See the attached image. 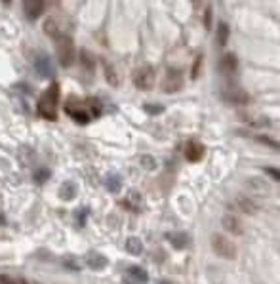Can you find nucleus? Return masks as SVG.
I'll use <instances>...</instances> for the list:
<instances>
[{"instance_id":"obj_12","label":"nucleus","mask_w":280,"mask_h":284,"mask_svg":"<svg viewBox=\"0 0 280 284\" xmlns=\"http://www.w3.org/2000/svg\"><path fill=\"white\" fill-rule=\"evenodd\" d=\"M219 69L225 73V75H233V73H237L238 69V58L235 53H225L219 61Z\"/></svg>"},{"instance_id":"obj_4","label":"nucleus","mask_w":280,"mask_h":284,"mask_svg":"<svg viewBox=\"0 0 280 284\" xmlns=\"http://www.w3.org/2000/svg\"><path fill=\"white\" fill-rule=\"evenodd\" d=\"M212 250L223 259L237 258V244L231 241V239H227V237L219 235V233L212 235Z\"/></svg>"},{"instance_id":"obj_23","label":"nucleus","mask_w":280,"mask_h":284,"mask_svg":"<svg viewBox=\"0 0 280 284\" xmlns=\"http://www.w3.org/2000/svg\"><path fill=\"white\" fill-rule=\"evenodd\" d=\"M44 33L50 36V38H55V36H60L61 35V31H60V27H58V21L53 18H48L46 21H44Z\"/></svg>"},{"instance_id":"obj_6","label":"nucleus","mask_w":280,"mask_h":284,"mask_svg":"<svg viewBox=\"0 0 280 284\" xmlns=\"http://www.w3.org/2000/svg\"><path fill=\"white\" fill-rule=\"evenodd\" d=\"M221 97H223L227 103H233V105H248L250 103V95H248V92L238 86H229L227 90H223Z\"/></svg>"},{"instance_id":"obj_39","label":"nucleus","mask_w":280,"mask_h":284,"mask_svg":"<svg viewBox=\"0 0 280 284\" xmlns=\"http://www.w3.org/2000/svg\"><path fill=\"white\" fill-rule=\"evenodd\" d=\"M122 284H130V282H128V280H124V282H122Z\"/></svg>"},{"instance_id":"obj_3","label":"nucleus","mask_w":280,"mask_h":284,"mask_svg":"<svg viewBox=\"0 0 280 284\" xmlns=\"http://www.w3.org/2000/svg\"><path fill=\"white\" fill-rule=\"evenodd\" d=\"M134 86L141 92H149L154 88V80H156V73H154L153 65H141L134 71Z\"/></svg>"},{"instance_id":"obj_15","label":"nucleus","mask_w":280,"mask_h":284,"mask_svg":"<svg viewBox=\"0 0 280 284\" xmlns=\"http://www.w3.org/2000/svg\"><path fill=\"white\" fill-rule=\"evenodd\" d=\"M23 10H25V16L29 21H34L42 16L44 12V2H25L23 4Z\"/></svg>"},{"instance_id":"obj_35","label":"nucleus","mask_w":280,"mask_h":284,"mask_svg":"<svg viewBox=\"0 0 280 284\" xmlns=\"http://www.w3.org/2000/svg\"><path fill=\"white\" fill-rule=\"evenodd\" d=\"M63 265L67 269H73V271H78V263L75 261V258H65L63 259Z\"/></svg>"},{"instance_id":"obj_14","label":"nucleus","mask_w":280,"mask_h":284,"mask_svg":"<svg viewBox=\"0 0 280 284\" xmlns=\"http://www.w3.org/2000/svg\"><path fill=\"white\" fill-rule=\"evenodd\" d=\"M58 195H60V198L61 200H65V202L73 200V198L78 195L77 183H75V181H65V183L60 187V191H58Z\"/></svg>"},{"instance_id":"obj_25","label":"nucleus","mask_w":280,"mask_h":284,"mask_svg":"<svg viewBox=\"0 0 280 284\" xmlns=\"http://www.w3.org/2000/svg\"><path fill=\"white\" fill-rule=\"evenodd\" d=\"M244 121H246L250 126H254V128H269V126H271V121H267L263 117H259V119H244Z\"/></svg>"},{"instance_id":"obj_18","label":"nucleus","mask_w":280,"mask_h":284,"mask_svg":"<svg viewBox=\"0 0 280 284\" xmlns=\"http://www.w3.org/2000/svg\"><path fill=\"white\" fill-rule=\"evenodd\" d=\"M101 65H103V71H105V78H107V82H109L110 86H119L120 80H119V75H117L115 67H113L107 60H101Z\"/></svg>"},{"instance_id":"obj_5","label":"nucleus","mask_w":280,"mask_h":284,"mask_svg":"<svg viewBox=\"0 0 280 284\" xmlns=\"http://www.w3.org/2000/svg\"><path fill=\"white\" fill-rule=\"evenodd\" d=\"M162 88H164L166 94H176V92H179L183 88V73L179 69H168Z\"/></svg>"},{"instance_id":"obj_13","label":"nucleus","mask_w":280,"mask_h":284,"mask_svg":"<svg viewBox=\"0 0 280 284\" xmlns=\"http://www.w3.org/2000/svg\"><path fill=\"white\" fill-rule=\"evenodd\" d=\"M237 206L244 212V214H255L257 210H259V204L255 202V200H252V197H246V195H240V197H237Z\"/></svg>"},{"instance_id":"obj_30","label":"nucleus","mask_w":280,"mask_h":284,"mask_svg":"<svg viewBox=\"0 0 280 284\" xmlns=\"http://www.w3.org/2000/svg\"><path fill=\"white\" fill-rule=\"evenodd\" d=\"M257 141L259 143H263V145H269L271 149H278V141L276 139H272V138H269V136H257Z\"/></svg>"},{"instance_id":"obj_38","label":"nucleus","mask_w":280,"mask_h":284,"mask_svg":"<svg viewBox=\"0 0 280 284\" xmlns=\"http://www.w3.org/2000/svg\"><path fill=\"white\" fill-rule=\"evenodd\" d=\"M21 284H29V282H27V280H21Z\"/></svg>"},{"instance_id":"obj_1","label":"nucleus","mask_w":280,"mask_h":284,"mask_svg":"<svg viewBox=\"0 0 280 284\" xmlns=\"http://www.w3.org/2000/svg\"><path fill=\"white\" fill-rule=\"evenodd\" d=\"M58 103H60V84L51 82L50 86L46 88V92L40 95L36 111L46 121H58V112H55Z\"/></svg>"},{"instance_id":"obj_27","label":"nucleus","mask_w":280,"mask_h":284,"mask_svg":"<svg viewBox=\"0 0 280 284\" xmlns=\"http://www.w3.org/2000/svg\"><path fill=\"white\" fill-rule=\"evenodd\" d=\"M86 217H88V210H86V208H78L77 212H75V219H77L78 227H84Z\"/></svg>"},{"instance_id":"obj_16","label":"nucleus","mask_w":280,"mask_h":284,"mask_svg":"<svg viewBox=\"0 0 280 284\" xmlns=\"http://www.w3.org/2000/svg\"><path fill=\"white\" fill-rule=\"evenodd\" d=\"M65 112H67L69 117H71L73 121L77 122V124H88V122L92 121V117H90V112L84 111V109H75V107H71V105H67V107H65Z\"/></svg>"},{"instance_id":"obj_11","label":"nucleus","mask_w":280,"mask_h":284,"mask_svg":"<svg viewBox=\"0 0 280 284\" xmlns=\"http://www.w3.org/2000/svg\"><path fill=\"white\" fill-rule=\"evenodd\" d=\"M166 241H170V244L176 250H185L187 246H189V235L181 231L166 233Z\"/></svg>"},{"instance_id":"obj_19","label":"nucleus","mask_w":280,"mask_h":284,"mask_svg":"<svg viewBox=\"0 0 280 284\" xmlns=\"http://www.w3.org/2000/svg\"><path fill=\"white\" fill-rule=\"evenodd\" d=\"M126 252L130 254V256H141V252H143V242L139 241L137 237H128Z\"/></svg>"},{"instance_id":"obj_20","label":"nucleus","mask_w":280,"mask_h":284,"mask_svg":"<svg viewBox=\"0 0 280 284\" xmlns=\"http://www.w3.org/2000/svg\"><path fill=\"white\" fill-rule=\"evenodd\" d=\"M105 187H107L109 193L117 195L122 189V178H120L119 174H110V176H107V180H105Z\"/></svg>"},{"instance_id":"obj_7","label":"nucleus","mask_w":280,"mask_h":284,"mask_svg":"<svg viewBox=\"0 0 280 284\" xmlns=\"http://www.w3.org/2000/svg\"><path fill=\"white\" fill-rule=\"evenodd\" d=\"M34 69H36V73L42 78H53V75H55L53 63H51L50 55H46V53L36 55V60H34Z\"/></svg>"},{"instance_id":"obj_37","label":"nucleus","mask_w":280,"mask_h":284,"mask_svg":"<svg viewBox=\"0 0 280 284\" xmlns=\"http://www.w3.org/2000/svg\"><path fill=\"white\" fill-rule=\"evenodd\" d=\"M160 284H172V282H168V280H162V282Z\"/></svg>"},{"instance_id":"obj_21","label":"nucleus","mask_w":280,"mask_h":284,"mask_svg":"<svg viewBox=\"0 0 280 284\" xmlns=\"http://www.w3.org/2000/svg\"><path fill=\"white\" fill-rule=\"evenodd\" d=\"M128 275L132 276L136 282L139 284H145L147 280H149V275H147V271H145L143 267H139V265H132L130 269H128Z\"/></svg>"},{"instance_id":"obj_34","label":"nucleus","mask_w":280,"mask_h":284,"mask_svg":"<svg viewBox=\"0 0 280 284\" xmlns=\"http://www.w3.org/2000/svg\"><path fill=\"white\" fill-rule=\"evenodd\" d=\"M265 174H267V176H269L272 181H280V172L276 170V168H271V166H267V168H265Z\"/></svg>"},{"instance_id":"obj_9","label":"nucleus","mask_w":280,"mask_h":284,"mask_svg":"<svg viewBox=\"0 0 280 284\" xmlns=\"http://www.w3.org/2000/svg\"><path fill=\"white\" fill-rule=\"evenodd\" d=\"M204 153H206V147H204L202 143H198V141H189V143H187L185 158L189 162H198V160H202Z\"/></svg>"},{"instance_id":"obj_33","label":"nucleus","mask_w":280,"mask_h":284,"mask_svg":"<svg viewBox=\"0 0 280 284\" xmlns=\"http://www.w3.org/2000/svg\"><path fill=\"white\" fill-rule=\"evenodd\" d=\"M204 27L212 29V6H206V14H204Z\"/></svg>"},{"instance_id":"obj_10","label":"nucleus","mask_w":280,"mask_h":284,"mask_svg":"<svg viewBox=\"0 0 280 284\" xmlns=\"http://www.w3.org/2000/svg\"><path fill=\"white\" fill-rule=\"evenodd\" d=\"M86 265L90 267L92 271H101V269L109 265V259L99 252H88L86 254Z\"/></svg>"},{"instance_id":"obj_22","label":"nucleus","mask_w":280,"mask_h":284,"mask_svg":"<svg viewBox=\"0 0 280 284\" xmlns=\"http://www.w3.org/2000/svg\"><path fill=\"white\" fill-rule=\"evenodd\" d=\"M80 63H82V69L88 71V73H95V58H93L90 52H86V50H82L80 52Z\"/></svg>"},{"instance_id":"obj_2","label":"nucleus","mask_w":280,"mask_h":284,"mask_svg":"<svg viewBox=\"0 0 280 284\" xmlns=\"http://www.w3.org/2000/svg\"><path fill=\"white\" fill-rule=\"evenodd\" d=\"M55 40V53H58V60H60L61 67H71L75 61H77V48H75V42L73 38L65 33H61L60 36L53 38Z\"/></svg>"},{"instance_id":"obj_17","label":"nucleus","mask_w":280,"mask_h":284,"mask_svg":"<svg viewBox=\"0 0 280 284\" xmlns=\"http://www.w3.org/2000/svg\"><path fill=\"white\" fill-rule=\"evenodd\" d=\"M244 185H246V187L252 191V193H259V195L269 193V185H267V183H263L261 180H257V178H250V180H246V181H244Z\"/></svg>"},{"instance_id":"obj_32","label":"nucleus","mask_w":280,"mask_h":284,"mask_svg":"<svg viewBox=\"0 0 280 284\" xmlns=\"http://www.w3.org/2000/svg\"><path fill=\"white\" fill-rule=\"evenodd\" d=\"M200 65H202V55H196L195 65L191 69V78H198V73H200Z\"/></svg>"},{"instance_id":"obj_31","label":"nucleus","mask_w":280,"mask_h":284,"mask_svg":"<svg viewBox=\"0 0 280 284\" xmlns=\"http://www.w3.org/2000/svg\"><path fill=\"white\" fill-rule=\"evenodd\" d=\"M143 111L149 112V115H160L164 111V107L162 105H153V103H145L143 105Z\"/></svg>"},{"instance_id":"obj_24","label":"nucleus","mask_w":280,"mask_h":284,"mask_svg":"<svg viewBox=\"0 0 280 284\" xmlns=\"http://www.w3.org/2000/svg\"><path fill=\"white\" fill-rule=\"evenodd\" d=\"M229 25L227 23H219V27H217V44L219 46H225V44L229 42Z\"/></svg>"},{"instance_id":"obj_26","label":"nucleus","mask_w":280,"mask_h":284,"mask_svg":"<svg viewBox=\"0 0 280 284\" xmlns=\"http://www.w3.org/2000/svg\"><path fill=\"white\" fill-rule=\"evenodd\" d=\"M51 172L48 170V168H38L36 172H34V181L36 183H44L46 180H50Z\"/></svg>"},{"instance_id":"obj_8","label":"nucleus","mask_w":280,"mask_h":284,"mask_svg":"<svg viewBox=\"0 0 280 284\" xmlns=\"http://www.w3.org/2000/svg\"><path fill=\"white\" fill-rule=\"evenodd\" d=\"M221 225H223V229H225V231H229L231 235H237V237L244 235V227H242V221L238 219L237 215H233V214L223 215V219H221Z\"/></svg>"},{"instance_id":"obj_28","label":"nucleus","mask_w":280,"mask_h":284,"mask_svg":"<svg viewBox=\"0 0 280 284\" xmlns=\"http://www.w3.org/2000/svg\"><path fill=\"white\" fill-rule=\"evenodd\" d=\"M141 166H143L145 170H154L156 168V160L151 155H143L141 156Z\"/></svg>"},{"instance_id":"obj_29","label":"nucleus","mask_w":280,"mask_h":284,"mask_svg":"<svg viewBox=\"0 0 280 284\" xmlns=\"http://www.w3.org/2000/svg\"><path fill=\"white\" fill-rule=\"evenodd\" d=\"M88 103H90V107H92V115H90V117L95 119V117H99V115H101V105H99V101H97L95 97H90V99H88Z\"/></svg>"},{"instance_id":"obj_36","label":"nucleus","mask_w":280,"mask_h":284,"mask_svg":"<svg viewBox=\"0 0 280 284\" xmlns=\"http://www.w3.org/2000/svg\"><path fill=\"white\" fill-rule=\"evenodd\" d=\"M0 284H17L12 276H8V275H0Z\"/></svg>"}]
</instances>
